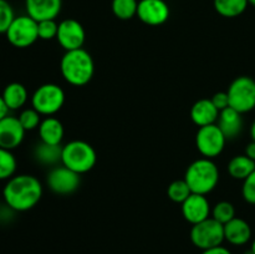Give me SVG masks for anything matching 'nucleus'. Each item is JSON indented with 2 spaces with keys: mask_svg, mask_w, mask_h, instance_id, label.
<instances>
[{
  "mask_svg": "<svg viewBox=\"0 0 255 254\" xmlns=\"http://www.w3.org/2000/svg\"><path fill=\"white\" fill-rule=\"evenodd\" d=\"M212 218L218 221L219 223L227 224L232 219L236 218V208L231 202L222 201L218 202L216 206L212 208Z\"/></svg>",
  "mask_w": 255,
  "mask_h": 254,
  "instance_id": "nucleus-27",
  "label": "nucleus"
},
{
  "mask_svg": "<svg viewBox=\"0 0 255 254\" xmlns=\"http://www.w3.org/2000/svg\"><path fill=\"white\" fill-rule=\"evenodd\" d=\"M246 154L249 157V158L255 161V142L254 141H252L251 143L247 144Z\"/></svg>",
  "mask_w": 255,
  "mask_h": 254,
  "instance_id": "nucleus-34",
  "label": "nucleus"
},
{
  "mask_svg": "<svg viewBox=\"0 0 255 254\" xmlns=\"http://www.w3.org/2000/svg\"><path fill=\"white\" fill-rule=\"evenodd\" d=\"M60 71L67 84L81 87L89 84L95 74V62L85 49L66 51L60 61Z\"/></svg>",
  "mask_w": 255,
  "mask_h": 254,
  "instance_id": "nucleus-2",
  "label": "nucleus"
},
{
  "mask_svg": "<svg viewBox=\"0 0 255 254\" xmlns=\"http://www.w3.org/2000/svg\"><path fill=\"white\" fill-rule=\"evenodd\" d=\"M62 0H25V7L30 17L37 22L55 20L61 11Z\"/></svg>",
  "mask_w": 255,
  "mask_h": 254,
  "instance_id": "nucleus-15",
  "label": "nucleus"
},
{
  "mask_svg": "<svg viewBox=\"0 0 255 254\" xmlns=\"http://www.w3.org/2000/svg\"><path fill=\"white\" fill-rule=\"evenodd\" d=\"M0 212H1V202H0Z\"/></svg>",
  "mask_w": 255,
  "mask_h": 254,
  "instance_id": "nucleus-39",
  "label": "nucleus"
},
{
  "mask_svg": "<svg viewBox=\"0 0 255 254\" xmlns=\"http://www.w3.org/2000/svg\"><path fill=\"white\" fill-rule=\"evenodd\" d=\"M19 121L21 126L24 127L25 131H32L35 128H39L40 124H41V115L36 111L35 109H25L19 115Z\"/></svg>",
  "mask_w": 255,
  "mask_h": 254,
  "instance_id": "nucleus-28",
  "label": "nucleus"
},
{
  "mask_svg": "<svg viewBox=\"0 0 255 254\" xmlns=\"http://www.w3.org/2000/svg\"><path fill=\"white\" fill-rule=\"evenodd\" d=\"M15 19L14 10L6 0H0V34H5L12 20Z\"/></svg>",
  "mask_w": 255,
  "mask_h": 254,
  "instance_id": "nucleus-30",
  "label": "nucleus"
},
{
  "mask_svg": "<svg viewBox=\"0 0 255 254\" xmlns=\"http://www.w3.org/2000/svg\"><path fill=\"white\" fill-rule=\"evenodd\" d=\"M255 171V161L249 158L247 154L234 156L228 163V172L231 177L239 181H244Z\"/></svg>",
  "mask_w": 255,
  "mask_h": 254,
  "instance_id": "nucleus-22",
  "label": "nucleus"
},
{
  "mask_svg": "<svg viewBox=\"0 0 255 254\" xmlns=\"http://www.w3.org/2000/svg\"><path fill=\"white\" fill-rule=\"evenodd\" d=\"M227 138L218 125L199 127L196 134V146L204 158H216L223 152Z\"/></svg>",
  "mask_w": 255,
  "mask_h": 254,
  "instance_id": "nucleus-9",
  "label": "nucleus"
},
{
  "mask_svg": "<svg viewBox=\"0 0 255 254\" xmlns=\"http://www.w3.org/2000/svg\"><path fill=\"white\" fill-rule=\"evenodd\" d=\"M192 193L207 196L216 189L219 182V169L211 158H199L192 162L184 174Z\"/></svg>",
  "mask_w": 255,
  "mask_h": 254,
  "instance_id": "nucleus-3",
  "label": "nucleus"
},
{
  "mask_svg": "<svg viewBox=\"0 0 255 254\" xmlns=\"http://www.w3.org/2000/svg\"><path fill=\"white\" fill-rule=\"evenodd\" d=\"M86 32L81 22L75 19L62 20L59 24L56 40L65 51L81 49L85 44Z\"/></svg>",
  "mask_w": 255,
  "mask_h": 254,
  "instance_id": "nucleus-11",
  "label": "nucleus"
},
{
  "mask_svg": "<svg viewBox=\"0 0 255 254\" xmlns=\"http://www.w3.org/2000/svg\"><path fill=\"white\" fill-rule=\"evenodd\" d=\"M61 144H49L40 141L34 148V157L39 163L44 166H57V163H61Z\"/></svg>",
  "mask_w": 255,
  "mask_h": 254,
  "instance_id": "nucleus-20",
  "label": "nucleus"
},
{
  "mask_svg": "<svg viewBox=\"0 0 255 254\" xmlns=\"http://www.w3.org/2000/svg\"><path fill=\"white\" fill-rule=\"evenodd\" d=\"M219 110L213 105L212 100L202 99L194 102L191 109V119L198 127L217 124Z\"/></svg>",
  "mask_w": 255,
  "mask_h": 254,
  "instance_id": "nucleus-16",
  "label": "nucleus"
},
{
  "mask_svg": "<svg viewBox=\"0 0 255 254\" xmlns=\"http://www.w3.org/2000/svg\"><path fill=\"white\" fill-rule=\"evenodd\" d=\"M191 241L197 248L206 251L222 246L224 239V224L209 217L206 221L197 223L191 229Z\"/></svg>",
  "mask_w": 255,
  "mask_h": 254,
  "instance_id": "nucleus-7",
  "label": "nucleus"
},
{
  "mask_svg": "<svg viewBox=\"0 0 255 254\" xmlns=\"http://www.w3.org/2000/svg\"><path fill=\"white\" fill-rule=\"evenodd\" d=\"M2 100L6 104L9 110H19L26 104L27 101V90L20 82H11L6 85L1 95Z\"/></svg>",
  "mask_w": 255,
  "mask_h": 254,
  "instance_id": "nucleus-21",
  "label": "nucleus"
},
{
  "mask_svg": "<svg viewBox=\"0 0 255 254\" xmlns=\"http://www.w3.org/2000/svg\"><path fill=\"white\" fill-rule=\"evenodd\" d=\"M219 128L224 133L227 139H233L241 134L243 129V119L241 112L236 111L232 107H227L226 110L219 112L218 121H217Z\"/></svg>",
  "mask_w": 255,
  "mask_h": 254,
  "instance_id": "nucleus-18",
  "label": "nucleus"
},
{
  "mask_svg": "<svg viewBox=\"0 0 255 254\" xmlns=\"http://www.w3.org/2000/svg\"><path fill=\"white\" fill-rule=\"evenodd\" d=\"M137 0H112V12L120 20H129L137 15Z\"/></svg>",
  "mask_w": 255,
  "mask_h": 254,
  "instance_id": "nucleus-24",
  "label": "nucleus"
},
{
  "mask_svg": "<svg viewBox=\"0 0 255 254\" xmlns=\"http://www.w3.org/2000/svg\"><path fill=\"white\" fill-rule=\"evenodd\" d=\"M25 132L19 119L7 115L0 121V147L12 151L24 141Z\"/></svg>",
  "mask_w": 255,
  "mask_h": 254,
  "instance_id": "nucleus-14",
  "label": "nucleus"
},
{
  "mask_svg": "<svg viewBox=\"0 0 255 254\" xmlns=\"http://www.w3.org/2000/svg\"><path fill=\"white\" fill-rule=\"evenodd\" d=\"M248 2L255 7V0H248Z\"/></svg>",
  "mask_w": 255,
  "mask_h": 254,
  "instance_id": "nucleus-38",
  "label": "nucleus"
},
{
  "mask_svg": "<svg viewBox=\"0 0 255 254\" xmlns=\"http://www.w3.org/2000/svg\"><path fill=\"white\" fill-rule=\"evenodd\" d=\"M251 251H252V253L255 254V239H254L253 244H252V248H251Z\"/></svg>",
  "mask_w": 255,
  "mask_h": 254,
  "instance_id": "nucleus-37",
  "label": "nucleus"
},
{
  "mask_svg": "<svg viewBox=\"0 0 255 254\" xmlns=\"http://www.w3.org/2000/svg\"><path fill=\"white\" fill-rule=\"evenodd\" d=\"M6 39L12 46L25 49L29 47L39 39L37 32V21L30 17L29 15L15 16L11 25L5 32Z\"/></svg>",
  "mask_w": 255,
  "mask_h": 254,
  "instance_id": "nucleus-8",
  "label": "nucleus"
},
{
  "mask_svg": "<svg viewBox=\"0 0 255 254\" xmlns=\"http://www.w3.org/2000/svg\"><path fill=\"white\" fill-rule=\"evenodd\" d=\"M202 254H232L229 249H227L226 247H213V248L206 249V251L202 252Z\"/></svg>",
  "mask_w": 255,
  "mask_h": 254,
  "instance_id": "nucleus-33",
  "label": "nucleus"
},
{
  "mask_svg": "<svg viewBox=\"0 0 255 254\" xmlns=\"http://www.w3.org/2000/svg\"><path fill=\"white\" fill-rule=\"evenodd\" d=\"M137 16L149 26L164 24L169 17V7L164 0H139Z\"/></svg>",
  "mask_w": 255,
  "mask_h": 254,
  "instance_id": "nucleus-12",
  "label": "nucleus"
},
{
  "mask_svg": "<svg viewBox=\"0 0 255 254\" xmlns=\"http://www.w3.org/2000/svg\"><path fill=\"white\" fill-rule=\"evenodd\" d=\"M229 107L242 115L255 109V80L249 76H239L232 81L228 91Z\"/></svg>",
  "mask_w": 255,
  "mask_h": 254,
  "instance_id": "nucleus-6",
  "label": "nucleus"
},
{
  "mask_svg": "<svg viewBox=\"0 0 255 254\" xmlns=\"http://www.w3.org/2000/svg\"><path fill=\"white\" fill-rule=\"evenodd\" d=\"M81 174L67 168L64 164L55 166L47 174V186L50 191L60 196H69L76 192L81 184Z\"/></svg>",
  "mask_w": 255,
  "mask_h": 254,
  "instance_id": "nucleus-10",
  "label": "nucleus"
},
{
  "mask_svg": "<svg viewBox=\"0 0 255 254\" xmlns=\"http://www.w3.org/2000/svg\"><path fill=\"white\" fill-rule=\"evenodd\" d=\"M65 104V92L59 85L44 84L37 87L31 96L32 109L44 116H54Z\"/></svg>",
  "mask_w": 255,
  "mask_h": 254,
  "instance_id": "nucleus-5",
  "label": "nucleus"
},
{
  "mask_svg": "<svg viewBox=\"0 0 255 254\" xmlns=\"http://www.w3.org/2000/svg\"><path fill=\"white\" fill-rule=\"evenodd\" d=\"M59 24L55 20H42L37 22V32L39 39L41 40H52L56 39Z\"/></svg>",
  "mask_w": 255,
  "mask_h": 254,
  "instance_id": "nucleus-29",
  "label": "nucleus"
},
{
  "mask_svg": "<svg viewBox=\"0 0 255 254\" xmlns=\"http://www.w3.org/2000/svg\"><path fill=\"white\" fill-rule=\"evenodd\" d=\"M9 111L10 110L7 109L6 104L4 102V100H2V97L0 96V121H1L4 117H6L7 115H9Z\"/></svg>",
  "mask_w": 255,
  "mask_h": 254,
  "instance_id": "nucleus-35",
  "label": "nucleus"
},
{
  "mask_svg": "<svg viewBox=\"0 0 255 254\" xmlns=\"http://www.w3.org/2000/svg\"><path fill=\"white\" fill-rule=\"evenodd\" d=\"M212 213L211 204L208 198L203 194L192 193L182 203V214L187 222L194 226L197 223L206 221Z\"/></svg>",
  "mask_w": 255,
  "mask_h": 254,
  "instance_id": "nucleus-13",
  "label": "nucleus"
},
{
  "mask_svg": "<svg viewBox=\"0 0 255 254\" xmlns=\"http://www.w3.org/2000/svg\"><path fill=\"white\" fill-rule=\"evenodd\" d=\"M242 194H243L244 201L255 204V171L243 181Z\"/></svg>",
  "mask_w": 255,
  "mask_h": 254,
  "instance_id": "nucleus-31",
  "label": "nucleus"
},
{
  "mask_svg": "<svg viewBox=\"0 0 255 254\" xmlns=\"http://www.w3.org/2000/svg\"><path fill=\"white\" fill-rule=\"evenodd\" d=\"M16 171V158L11 151L0 147V181L10 179Z\"/></svg>",
  "mask_w": 255,
  "mask_h": 254,
  "instance_id": "nucleus-25",
  "label": "nucleus"
},
{
  "mask_svg": "<svg viewBox=\"0 0 255 254\" xmlns=\"http://www.w3.org/2000/svg\"><path fill=\"white\" fill-rule=\"evenodd\" d=\"M211 100L214 106L219 110V112L229 107V97L227 92H217V94L213 95Z\"/></svg>",
  "mask_w": 255,
  "mask_h": 254,
  "instance_id": "nucleus-32",
  "label": "nucleus"
},
{
  "mask_svg": "<svg viewBox=\"0 0 255 254\" xmlns=\"http://www.w3.org/2000/svg\"><path fill=\"white\" fill-rule=\"evenodd\" d=\"M167 194L171 201L176 202V203H183L187 198L192 194L191 188H189L188 183L183 179H177L173 181L167 188Z\"/></svg>",
  "mask_w": 255,
  "mask_h": 254,
  "instance_id": "nucleus-26",
  "label": "nucleus"
},
{
  "mask_svg": "<svg viewBox=\"0 0 255 254\" xmlns=\"http://www.w3.org/2000/svg\"><path fill=\"white\" fill-rule=\"evenodd\" d=\"M5 203L16 212L34 208L42 197L41 182L31 174H17L7 179L2 191Z\"/></svg>",
  "mask_w": 255,
  "mask_h": 254,
  "instance_id": "nucleus-1",
  "label": "nucleus"
},
{
  "mask_svg": "<svg viewBox=\"0 0 255 254\" xmlns=\"http://www.w3.org/2000/svg\"><path fill=\"white\" fill-rule=\"evenodd\" d=\"M252 238V228L249 223L244 219L236 218L232 219L227 224H224V239L233 246H244Z\"/></svg>",
  "mask_w": 255,
  "mask_h": 254,
  "instance_id": "nucleus-17",
  "label": "nucleus"
},
{
  "mask_svg": "<svg viewBox=\"0 0 255 254\" xmlns=\"http://www.w3.org/2000/svg\"><path fill=\"white\" fill-rule=\"evenodd\" d=\"M248 0H214L216 11L224 17H236L243 14L248 6Z\"/></svg>",
  "mask_w": 255,
  "mask_h": 254,
  "instance_id": "nucleus-23",
  "label": "nucleus"
},
{
  "mask_svg": "<svg viewBox=\"0 0 255 254\" xmlns=\"http://www.w3.org/2000/svg\"><path fill=\"white\" fill-rule=\"evenodd\" d=\"M251 137H252V141L255 142V121L251 126Z\"/></svg>",
  "mask_w": 255,
  "mask_h": 254,
  "instance_id": "nucleus-36",
  "label": "nucleus"
},
{
  "mask_svg": "<svg viewBox=\"0 0 255 254\" xmlns=\"http://www.w3.org/2000/svg\"><path fill=\"white\" fill-rule=\"evenodd\" d=\"M65 128L62 122L54 116L45 117L39 126L40 141L49 144H61Z\"/></svg>",
  "mask_w": 255,
  "mask_h": 254,
  "instance_id": "nucleus-19",
  "label": "nucleus"
},
{
  "mask_svg": "<svg viewBox=\"0 0 255 254\" xmlns=\"http://www.w3.org/2000/svg\"><path fill=\"white\" fill-rule=\"evenodd\" d=\"M97 154L94 147L82 139H74L62 146L61 164L79 174L87 173L95 167Z\"/></svg>",
  "mask_w": 255,
  "mask_h": 254,
  "instance_id": "nucleus-4",
  "label": "nucleus"
}]
</instances>
